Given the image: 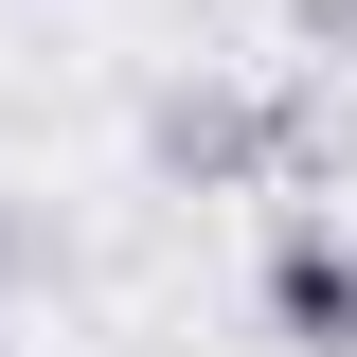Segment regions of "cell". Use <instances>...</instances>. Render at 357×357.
<instances>
[{
  "mask_svg": "<svg viewBox=\"0 0 357 357\" xmlns=\"http://www.w3.org/2000/svg\"><path fill=\"white\" fill-rule=\"evenodd\" d=\"M321 161H340L321 89H215V72H178L161 107H143V178H178V197H232V178H321Z\"/></svg>",
  "mask_w": 357,
  "mask_h": 357,
  "instance_id": "obj_1",
  "label": "cell"
},
{
  "mask_svg": "<svg viewBox=\"0 0 357 357\" xmlns=\"http://www.w3.org/2000/svg\"><path fill=\"white\" fill-rule=\"evenodd\" d=\"M250 304H268V340L286 357H357V232L321 215H268V268H250Z\"/></svg>",
  "mask_w": 357,
  "mask_h": 357,
  "instance_id": "obj_2",
  "label": "cell"
},
{
  "mask_svg": "<svg viewBox=\"0 0 357 357\" xmlns=\"http://www.w3.org/2000/svg\"><path fill=\"white\" fill-rule=\"evenodd\" d=\"M286 36H304V54H357V0H286Z\"/></svg>",
  "mask_w": 357,
  "mask_h": 357,
  "instance_id": "obj_4",
  "label": "cell"
},
{
  "mask_svg": "<svg viewBox=\"0 0 357 357\" xmlns=\"http://www.w3.org/2000/svg\"><path fill=\"white\" fill-rule=\"evenodd\" d=\"M36 268H54V215H36V197H0V304H36Z\"/></svg>",
  "mask_w": 357,
  "mask_h": 357,
  "instance_id": "obj_3",
  "label": "cell"
}]
</instances>
